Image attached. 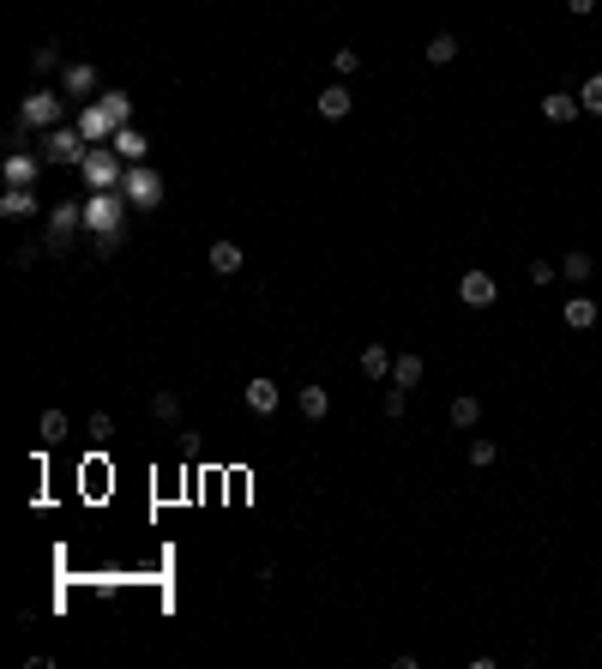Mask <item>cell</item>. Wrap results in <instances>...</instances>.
<instances>
[{"instance_id":"7c38bea8","label":"cell","mask_w":602,"mask_h":669,"mask_svg":"<svg viewBox=\"0 0 602 669\" xmlns=\"http://www.w3.org/2000/svg\"><path fill=\"white\" fill-rule=\"evenodd\" d=\"M79 139H84V133H66V127H60L55 139H49V157H55V163H84Z\"/></svg>"},{"instance_id":"9c48e42d","label":"cell","mask_w":602,"mask_h":669,"mask_svg":"<svg viewBox=\"0 0 602 669\" xmlns=\"http://www.w3.org/2000/svg\"><path fill=\"white\" fill-rule=\"evenodd\" d=\"M296 405H301V416H307V423H320L325 410H332V392H325V386H301Z\"/></svg>"},{"instance_id":"9a60e30c","label":"cell","mask_w":602,"mask_h":669,"mask_svg":"<svg viewBox=\"0 0 602 669\" xmlns=\"http://www.w3.org/2000/svg\"><path fill=\"white\" fill-rule=\"evenodd\" d=\"M66 91H73V97H91V91H97V67H91V61L66 67Z\"/></svg>"},{"instance_id":"44dd1931","label":"cell","mask_w":602,"mask_h":669,"mask_svg":"<svg viewBox=\"0 0 602 669\" xmlns=\"http://www.w3.org/2000/svg\"><path fill=\"white\" fill-rule=\"evenodd\" d=\"M579 103H584V115H602V73H590V79H584Z\"/></svg>"},{"instance_id":"cb8c5ba5","label":"cell","mask_w":602,"mask_h":669,"mask_svg":"<svg viewBox=\"0 0 602 669\" xmlns=\"http://www.w3.org/2000/svg\"><path fill=\"white\" fill-rule=\"evenodd\" d=\"M91 441H97V446L115 441V416H109V410H97V416H91Z\"/></svg>"},{"instance_id":"2e32d148","label":"cell","mask_w":602,"mask_h":669,"mask_svg":"<svg viewBox=\"0 0 602 669\" xmlns=\"http://www.w3.org/2000/svg\"><path fill=\"white\" fill-rule=\"evenodd\" d=\"M458 49H464V42L452 37V31H440V37L428 42V61H434V67H452V61H458Z\"/></svg>"},{"instance_id":"277c9868","label":"cell","mask_w":602,"mask_h":669,"mask_svg":"<svg viewBox=\"0 0 602 669\" xmlns=\"http://www.w3.org/2000/svg\"><path fill=\"white\" fill-rule=\"evenodd\" d=\"M597 320H602L597 296H584V290H572V296H566V326H572V332H590Z\"/></svg>"},{"instance_id":"f1b7e54d","label":"cell","mask_w":602,"mask_h":669,"mask_svg":"<svg viewBox=\"0 0 602 669\" xmlns=\"http://www.w3.org/2000/svg\"><path fill=\"white\" fill-rule=\"evenodd\" d=\"M60 61V55H55V42H42V49H31V67H37V73H42V67H55Z\"/></svg>"},{"instance_id":"ba28073f","label":"cell","mask_w":602,"mask_h":669,"mask_svg":"<svg viewBox=\"0 0 602 669\" xmlns=\"http://www.w3.org/2000/svg\"><path fill=\"white\" fill-rule=\"evenodd\" d=\"M446 416H452V428H476L482 423V398H476V392H458Z\"/></svg>"},{"instance_id":"4316f807","label":"cell","mask_w":602,"mask_h":669,"mask_svg":"<svg viewBox=\"0 0 602 669\" xmlns=\"http://www.w3.org/2000/svg\"><path fill=\"white\" fill-rule=\"evenodd\" d=\"M332 67H338L343 79H350V73H356V67H361V55H356V49H332Z\"/></svg>"},{"instance_id":"f546056e","label":"cell","mask_w":602,"mask_h":669,"mask_svg":"<svg viewBox=\"0 0 602 669\" xmlns=\"http://www.w3.org/2000/svg\"><path fill=\"white\" fill-rule=\"evenodd\" d=\"M566 13H572V19H590V13H597V0H566Z\"/></svg>"},{"instance_id":"5bb4252c","label":"cell","mask_w":602,"mask_h":669,"mask_svg":"<svg viewBox=\"0 0 602 669\" xmlns=\"http://www.w3.org/2000/svg\"><path fill=\"white\" fill-rule=\"evenodd\" d=\"M392 386H421V356L416 350H403L398 362H392Z\"/></svg>"},{"instance_id":"3957f363","label":"cell","mask_w":602,"mask_h":669,"mask_svg":"<svg viewBox=\"0 0 602 669\" xmlns=\"http://www.w3.org/2000/svg\"><path fill=\"white\" fill-rule=\"evenodd\" d=\"M579 115H584V103H579V97H566V91H548V97H542V121L572 127Z\"/></svg>"},{"instance_id":"484cf974","label":"cell","mask_w":602,"mask_h":669,"mask_svg":"<svg viewBox=\"0 0 602 669\" xmlns=\"http://www.w3.org/2000/svg\"><path fill=\"white\" fill-rule=\"evenodd\" d=\"M403 410H410V386H392V392H385V416H392V423H398Z\"/></svg>"},{"instance_id":"ffe728a7","label":"cell","mask_w":602,"mask_h":669,"mask_svg":"<svg viewBox=\"0 0 602 669\" xmlns=\"http://www.w3.org/2000/svg\"><path fill=\"white\" fill-rule=\"evenodd\" d=\"M102 115H109V127H127V115H133V109H127V97H120V91H109V97L97 103Z\"/></svg>"},{"instance_id":"ac0fdd59","label":"cell","mask_w":602,"mask_h":669,"mask_svg":"<svg viewBox=\"0 0 602 669\" xmlns=\"http://www.w3.org/2000/svg\"><path fill=\"white\" fill-rule=\"evenodd\" d=\"M42 446H60L66 441V410H42V434H37Z\"/></svg>"},{"instance_id":"d4e9b609","label":"cell","mask_w":602,"mask_h":669,"mask_svg":"<svg viewBox=\"0 0 602 669\" xmlns=\"http://www.w3.org/2000/svg\"><path fill=\"white\" fill-rule=\"evenodd\" d=\"M470 465H476V470L494 465V441H488V434H476V441H470Z\"/></svg>"},{"instance_id":"6da1fadb","label":"cell","mask_w":602,"mask_h":669,"mask_svg":"<svg viewBox=\"0 0 602 669\" xmlns=\"http://www.w3.org/2000/svg\"><path fill=\"white\" fill-rule=\"evenodd\" d=\"M120 193H127V205H139V211H151V205L163 200V182L151 175V169H127V175H120Z\"/></svg>"},{"instance_id":"83f0119b","label":"cell","mask_w":602,"mask_h":669,"mask_svg":"<svg viewBox=\"0 0 602 669\" xmlns=\"http://www.w3.org/2000/svg\"><path fill=\"white\" fill-rule=\"evenodd\" d=\"M554 278H561V272H554L548 260H530V284H554Z\"/></svg>"},{"instance_id":"7402d4cb","label":"cell","mask_w":602,"mask_h":669,"mask_svg":"<svg viewBox=\"0 0 602 669\" xmlns=\"http://www.w3.org/2000/svg\"><path fill=\"white\" fill-rule=\"evenodd\" d=\"M79 133H84V139L109 133V115H102V109H79Z\"/></svg>"},{"instance_id":"4fadbf2b","label":"cell","mask_w":602,"mask_h":669,"mask_svg":"<svg viewBox=\"0 0 602 669\" xmlns=\"http://www.w3.org/2000/svg\"><path fill=\"white\" fill-rule=\"evenodd\" d=\"M241 260H247V254H241L235 242H211V272H223V278H235V272H241Z\"/></svg>"},{"instance_id":"e0dca14e","label":"cell","mask_w":602,"mask_h":669,"mask_svg":"<svg viewBox=\"0 0 602 669\" xmlns=\"http://www.w3.org/2000/svg\"><path fill=\"white\" fill-rule=\"evenodd\" d=\"M31 211H37V193H24V187H13L0 200V218H31Z\"/></svg>"},{"instance_id":"8992f818","label":"cell","mask_w":602,"mask_h":669,"mask_svg":"<svg viewBox=\"0 0 602 669\" xmlns=\"http://www.w3.org/2000/svg\"><path fill=\"white\" fill-rule=\"evenodd\" d=\"M247 410H253V416H271V410H278V380L253 374V380H247Z\"/></svg>"},{"instance_id":"7a4b0ae2","label":"cell","mask_w":602,"mask_h":669,"mask_svg":"<svg viewBox=\"0 0 602 669\" xmlns=\"http://www.w3.org/2000/svg\"><path fill=\"white\" fill-rule=\"evenodd\" d=\"M494 296H500V284H494L488 272H464L458 278V302L464 308H494Z\"/></svg>"},{"instance_id":"d6986e66","label":"cell","mask_w":602,"mask_h":669,"mask_svg":"<svg viewBox=\"0 0 602 669\" xmlns=\"http://www.w3.org/2000/svg\"><path fill=\"white\" fill-rule=\"evenodd\" d=\"M60 109H55V97H49V91H37V97L24 103V121H55Z\"/></svg>"},{"instance_id":"52a82bcc","label":"cell","mask_w":602,"mask_h":669,"mask_svg":"<svg viewBox=\"0 0 602 669\" xmlns=\"http://www.w3.org/2000/svg\"><path fill=\"white\" fill-rule=\"evenodd\" d=\"M392 362H398V356H392L385 344H367V350H361V374H367V380H392Z\"/></svg>"},{"instance_id":"5b68a950","label":"cell","mask_w":602,"mask_h":669,"mask_svg":"<svg viewBox=\"0 0 602 669\" xmlns=\"http://www.w3.org/2000/svg\"><path fill=\"white\" fill-rule=\"evenodd\" d=\"M314 109H320L325 121H343V115L356 109V97H350V85H325L320 97H314Z\"/></svg>"},{"instance_id":"603a6c76","label":"cell","mask_w":602,"mask_h":669,"mask_svg":"<svg viewBox=\"0 0 602 669\" xmlns=\"http://www.w3.org/2000/svg\"><path fill=\"white\" fill-rule=\"evenodd\" d=\"M151 416H157V423H175V416H181V398H175V392H157V398H151Z\"/></svg>"},{"instance_id":"8fae6325","label":"cell","mask_w":602,"mask_h":669,"mask_svg":"<svg viewBox=\"0 0 602 669\" xmlns=\"http://www.w3.org/2000/svg\"><path fill=\"white\" fill-rule=\"evenodd\" d=\"M115 151H120V157H127V163H139L145 151H151V139H145L139 127H115Z\"/></svg>"},{"instance_id":"30bf717a","label":"cell","mask_w":602,"mask_h":669,"mask_svg":"<svg viewBox=\"0 0 602 669\" xmlns=\"http://www.w3.org/2000/svg\"><path fill=\"white\" fill-rule=\"evenodd\" d=\"M590 272H597V260H590L584 247H572V254L561 260V278H566V284H590Z\"/></svg>"}]
</instances>
